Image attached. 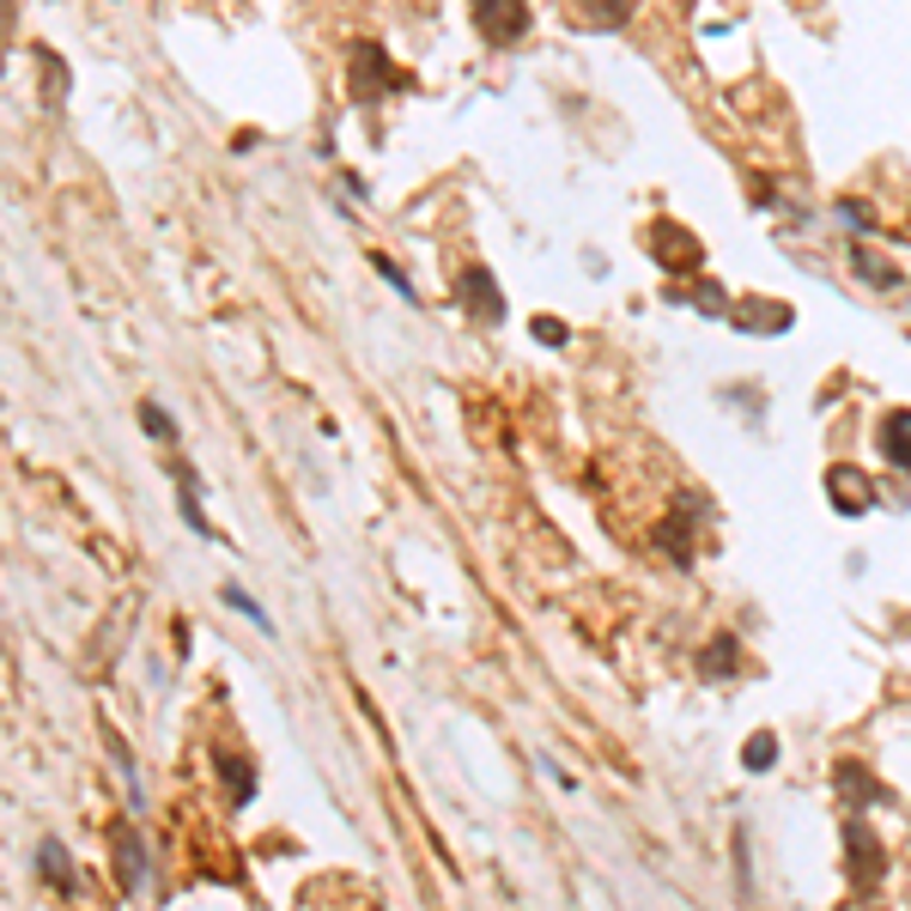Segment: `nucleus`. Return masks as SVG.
Segmentation results:
<instances>
[{
	"instance_id": "f257e3e1",
	"label": "nucleus",
	"mask_w": 911,
	"mask_h": 911,
	"mask_svg": "<svg viewBox=\"0 0 911 911\" xmlns=\"http://www.w3.org/2000/svg\"><path fill=\"white\" fill-rule=\"evenodd\" d=\"M845 857H851V887H857V893H875V881H881V869H887V851L875 845V833L863 826V820L845 826Z\"/></svg>"
},
{
	"instance_id": "f03ea898",
	"label": "nucleus",
	"mask_w": 911,
	"mask_h": 911,
	"mask_svg": "<svg viewBox=\"0 0 911 911\" xmlns=\"http://www.w3.org/2000/svg\"><path fill=\"white\" fill-rule=\"evenodd\" d=\"M474 25H481L486 43H517L522 31H529V7L522 0H474Z\"/></svg>"
},
{
	"instance_id": "7ed1b4c3",
	"label": "nucleus",
	"mask_w": 911,
	"mask_h": 911,
	"mask_svg": "<svg viewBox=\"0 0 911 911\" xmlns=\"http://www.w3.org/2000/svg\"><path fill=\"white\" fill-rule=\"evenodd\" d=\"M213 766H220V784H225V796H232V808H244L249 796H256V766H249L244 754L220 747V754H213Z\"/></svg>"
},
{
	"instance_id": "20e7f679",
	"label": "nucleus",
	"mask_w": 911,
	"mask_h": 911,
	"mask_svg": "<svg viewBox=\"0 0 911 911\" xmlns=\"http://www.w3.org/2000/svg\"><path fill=\"white\" fill-rule=\"evenodd\" d=\"M462 299L474 304L481 323H498V316H505V299H498V286H493V273L486 268H462Z\"/></svg>"
},
{
	"instance_id": "39448f33",
	"label": "nucleus",
	"mask_w": 911,
	"mask_h": 911,
	"mask_svg": "<svg viewBox=\"0 0 911 911\" xmlns=\"http://www.w3.org/2000/svg\"><path fill=\"white\" fill-rule=\"evenodd\" d=\"M383 49H364L359 55V74H352V91H359V98H378L383 86H407V74H383Z\"/></svg>"
},
{
	"instance_id": "423d86ee",
	"label": "nucleus",
	"mask_w": 911,
	"mask_h": 911,
	"mask_svg": "<svg viewBox=\"0 0 911 911\" xmlns=\"http://www.w3.org/2000/svg\"><path fill=\"white\" fill-rule=\"evenodd\" d=\"M116 869H122V893H134V887L146 881V845H140V833H128V826L116 833Z\"/></svg>"
},
{
	"instance_id": "0eeeda50",
	"label": "nucleus",
	"mask_w": 911,
	"mask_h": 911,
	"mask_svg": "<svg viewBox=\"0 0 911 911\" xmlns=\"http://www.w3.org/2000/svg\"><path fill=\"white\" fill-rule=\"evenodd\" d=\"M881 450H887V462H893V469L911 474V414H887L881 419Z\"/></svg>"
},
{
	"instance_id": "6e6552de",
	"label": "nucleus",
	"mask_w": 911,
	"mask_h": 911,
	"mask_svg": "<svg viewBox=\"0 0 911 911\" xmlns=\"http://www.w3.org/2000/svg\"><path fill=\"white\" fill-rule=\"evenodd\" d=\"M37 875L55 887V893H74V863H67V851L55 845V839H43L37 845Z\"/></svg>"
},
{
	"instance_id": "1a4fd4ad",
	"label": "nucleus",
	"mask_w": 911,
	"mask_h": 911,
	"mask_svg": "<svg viewBox=\"0 0 911 911\" xmlns=\"http://www.w3.org/2000/svg\"><path fill=\"white\" fill-rule=\"evenodd\" d=\"M220 601H225V608H232V614H244V620L256 626V632H268V638H273V620H268V614H261V601L249 596L244 584H220Z\"/></svg>"
},
{
	"instance_id": "9d476101",
	"label": "nucleus",
	"mask_w": 911,
	"mask_h": 911,
	"mask_svg": "<svg viewBox=\"0 0 911 911\" xmlns=\"http://www.w3.org/2000/svg\"><path fill=\"white\" fill-rule=\"evenodd\" d=\"M735 668H742V656H735V638H717V644H711V663H705V675H711V681H729Z\"/></svg>"
},
{
	"instance_id": "9b49d317",
	"label": "nucleus",
	"mask_w": 911,
	"mask_h": 911,
	"mask_svg": "<svg viewBox=\"0 0 911 911\" xmlns=\"http://www.w3.org/2000/svg\"><path fill=\"white\" fill-rule=\"evenodd\" d=\"M140 426H146V438H158V443H177V419H170L158 402H146V407H140Z\"/></svg>"
},
{
	"instance_id": "f8f14e48",
	"label": "nucleus",
	"mask_w": 911,
	"mask_h": 911,
	"mask_svg": "<svg viewBox=\"0 0 911 911\" xmlns=\"http://www.w3.org/2000/svg\"><path fill=\"white\" fill-rule=\"evenodd\" d=\"M577 7H584L589 25H620L626 19V0H577Z\"/></svg>"
},
{
	"instance_id": "ddd939ff",
	"label": "nucleus",
	"mask_w": 911,
	"mask_h": 911,
	"mask_svg": "<svg viewBox=\"0 0 911 911\" xmlns=\"http://www.w3.org/2000/svg\"><path fill=\"white\" fill-rule=\"evenodd\" d=\"M742 760H747V772H772V766H778V742H772V735H754Z\"/></svg>"
},
{
	"instance_id": "4468645a",
	"label": "nucleus",
	"mask_w": 911,
	"mask_h": 911,
	"mask_svg": "<svg viewBox=\"0 0 911 911\" xmlns=\"http://www.w3.org/2000/svg\"><path fill=\"white\" fill-rule=\"evenodd\" d=\"M371 261H378V273H383V280H390V286H395V292H402V299H407V304H414V280H407V273H402V268H395V261H390V256H371Z\"/></svg>"
},
{
	"instance_id": "2eb2a0df",
	"label": "nucleus",
	"mask_w": 911,
	"mask_h": 911,
	"mask_svg": "<svg viewBox=\"0 0 911 911\" xmlns=\"http://www.w3.org/2000/svg\"><path fill=\"white\" fill-rule=\"evenodd\" d=\"M735 887H742V899H747V833H735Z\"/></svg>"
}]
</instances>
